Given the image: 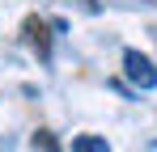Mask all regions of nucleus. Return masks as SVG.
<instances>
[{"label":"nucleus","mask_w":157,"mask_h":152,"mask_svg":"<svg viewBox=\"0 0 157 152\" xmlns=\"http://www.w3.org/2000/svg\"><path fill=\"white\" fill-rule=\"evenodd\" d=\"M72 152H106V139L102 135H77L72 139Z\"/></svg>","instance_id":"7ed1b4c3"},{"label":"nucleus","mask_w":157,"mask_h":152,"mask_svg":"<svg viewBox=\"0 0 157 152\" xmlns=\"http://www.w3.org/2000/svg\"><path fill=\"white\" fill-rule=\"evenodd\" d=\"M123 72H128L132 85H140V89H157V68L149 55H140V51H123Z\"/></svg>","instance_id":"f257e3e1"},{"label":"nucleus","mask_w":157,"mask_h":152,"mask_svg":"<svg viewBox=\"0 0 157 152\" xmlns=\"http://www.w3.org/2000/svg\"><path fill=\"white\" fill-rule=\"evenodd\" d=\"M26 34H30V42H34V51L47 59V55H51V42H47V30H43V21H26Z\"/></svg>","instance_id":"f03ea898"},{"label":"nucleus","mask_w":157,"mask_h":152,"mask_svg":"<svg viewBox=\"0 0 157 152\" xmlns=\"http://www.w3.org/2000/svg\"><path fill=\"white\" fill-rule=\"evenodd\" d=\"M34 152H59V144L51 139V131H38L34 135Z\"/></svg>","instance_id":"20e7f679"}]
</instances>
